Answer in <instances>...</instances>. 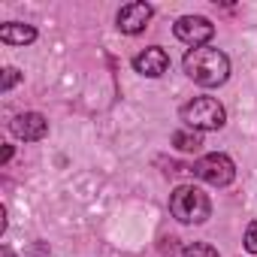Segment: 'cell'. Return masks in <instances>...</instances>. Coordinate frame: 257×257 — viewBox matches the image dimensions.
Segmentation results:
<instances>
[{"label":"cell","mask_w":257,"mask_h":257,"mask_svg":"<svg viewBox=\"0 0 257 257\" xmlns=\"http://www.w3.org/2000/svg\"><path fill=\"white\" fill-rule=\"evenodd\" d=\"M173 146L179 149V152H197L200 146H203V140H200V134L194 131H179V134H173Z\"/></svg>","instance_id":"obj_10"},{"label":"cell","mask_w":257,"mask_h":257,"mask_svg":"<svg viewBox=\"0 0 257 257\" xmlns=\"http://www.w3.org/2000/svg\"><path fill=\"white\" fill-rule=\"evenodd\" d=\"M0 257H16V254L10 251V245H4V248H0Z\"/></svg>","instance_id":"obj_15"},{"label":"cell","mask_w":257,"mask_h":257,"mask_svg":"<svg viewBox=\"0 0 257 257\" xmlns=\"http://www.w3.org/2000/svg\"><path fill=\"white\" fill-rule=\"evenodd\" d=\"M173 31H176V37H179L185 46H191V49H203V46L215 37L212 22L203 19V16H182V19L173 25Z\"/></svg>","instance_id":"obj_5"},{"label":"cell","mask_w":257,"mask_h":257,"mask_svg":"<svg viewBox=\"0 0 257 257\" xmlns=\"http://www.w3.org/2000/svg\"><path fill=\"white\" fill-rule=\"evenodd\" d=\"M167 67H170V55H167L161 46H152V49H146V52H140V55L134 58V70L143 73V76H149V79L164 76Z\"/></svg>","instance_id":"obj_8"},{"label":"cell","mask_w":257,"mask_h":257,"mask_svg":"<svg viewBox=\"0 0 257 257\" xmlns=\"http://www.w3.org/2000/svg\"><path fill=\"white\" fill-rule=\"evenodd\" d=\"M10 158H13V146H7V149H4V155H0V164H7Z\"/></svg>","instance_id":"obj_14"},{"label":"cell","mask_w":257,"mask_h":257,"mask_svg":"<svg viewBox=\"0 0 257 257\" xmlns=\"http://www.w3.org/2000/svg\"><path fill=\"white\" fill-rule=\"evenodd\" d=\"M152 7L149 4H140V0H137V4H127V7H121L118 10V31L121 34H143L146 31V25H149V19H152Z\"/></svg>","instance_id":"obj_7"},{"label":"cell","mask_w":257,"mask_h":257,"mask_svg":"<svg viewBox=\"0 0 257 257\" xmlns=\"http://www.w3.org/2000/svg\"><path fill=\"white\" fill-rule=\"evenodd\" d=\"M194 176H197V179H203L206 185L227 188V185L236 179V164H233L227 155L212 152V155H206V158H200V161L194 164Z\"/></svg>","instance_id":"obj_4"},{"label":"cell","mask_w":257,"mask_h":257,"mask_svg":"<svg viewBox=\"0 0 257 257\" xmlns=\"http://www.w3.org/2000/svg\"><path fill=\"white\" fill-rule=\"evenodd\" d=\"M170 212H173V218L182 221V224H203V221H209V215H212V203H209V197H206L200 188H194V185H179V188L170 194Z\"/></svg>","instance_id":"obj_2"},{"label":"cell","mask_w":257,"mask_h":257,"mask_svg":"<svg viewBox=\"0 0 257 257\" xmlns=\"http://www.w3.org/2000/svg\"><path fill=\"white\" fill-rule=\"evenodd\" d=\"M10 131H13L19 140H25V143H37V140H43V137L49 134V121H46L40 112H22V115L13 118Z\"/></svg>","instance_id":"obj_6"},{"label":"cell","mask_w":257,"mask_h":257,"mask_svg":"<svg viewBox=\"0 0 257 257\" xmlns=\"http://www.w3.org/2000/svg\"><path fill=\"white\" fill-rule=\"evenodd\" d=\"M182 257H218V251L209 242H191V245H185Z\"/></svg>","instance_id":"obj_11"},{"label":"cell","mask_w":257,"mask_h":257,"mask_svg":"<svg viewBox=\"0 0 257 257\" xmlns=\"http://www.w3.org/2000/svg\"><path fill=\"white\" fill-rule=\"evenodd\" d=\"M245 251L248 254H257V221H251L248 230H245Z\"/></svg>","instance_id":"obj_12"},{"label":"cell","mask_w":257,"mask_h":257,"mask_svg":"<svg viewBox=\"0 0 257 257\" xmlns=\"http://www.w3.org/2000/svg\"><path fill=\"white\" fill-rule=\"evenodd\" d=\"M188 79H194L197 85L203 88H218L227 82L230 76V58L221 52V49H212V46H203V49H191L182 61Z\"/></svg>","instance_id":"obj_1"},{"label":"cell","mask_w":257,"mask_h":257,"mask_svg":"<svg viewBox=\"0 0 257 257\" xmlns=\"http://www.w3.org/2000/svg\"><path fill=\"white\" fill-rule=\"evenodd\" d=\"M0 40L7 46H31L37 40V31L31 25H22V22H10L0 28Z\"/></svg>","instance_id":"obj_9"},{"label":"cell","mask_w":257,"mask_h":257,"mask_svg":"<svg viewBox=\"0 0 257 257\" xmlns=\"http://www.w3.org/2000/svg\"><path fill=\"white\" fill-rule=\"evenodd\" d=\"M19 79H22V76H19V70H16V67H7V70H4V82H0V91L7 94V91H10Z\"/></svg>","instance_id":"obj_13"},{"label":"cell","mask_w":257,"mask_h":257,"mask_svg":"<svg viewBox=\"0 0 257 257\" xmlns=\"http://www.w3.org/2000/svg\"><path fill=\"white\" fill-rule=\"evenodd\" d=\"M182 121L191 131L203 134V131H221L227 124V112L215 97H194L191 103L182 106Z\"/></svg>","instance_id":"obj_3"}]
</instances>
